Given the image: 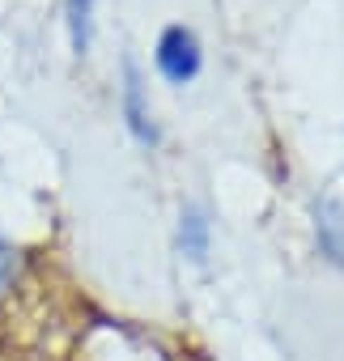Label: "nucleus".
Returning a JSON list of instances; mask_svg holds the SVG:
<instances>
[{"instance_id": "nucleus-1", "label": "nucleus", "mask_w": 344, "mask_h": 361, "mask_svg": "<svg viewBox=\"0 0 344 361\" xmlns=\"http://www.w3.org/2000/svg\"><path fill=\"white\" fill-rule=\"evenodd\" d=\"M157 73L170 85H188L200 73V43L188 26H170L157 39Z\"/></svg>"}, {"instance_id": "nucleus-2", "label": "nucleus", "mask_w": 344, "mask_h": 361, "mask_svg": "<svg viewBox=\"0 0 344 361\" xmlns=\"http://www.w3.org/2000/svg\"><path fill=\"white\" fill-rule=\"evenodd\" d=\"M123 119H128V128H132V136L140 145H157V123H153V111H149L136 60H123Z\"/></svg>"}, {"instance_id": "nucleus-3", "label": "nucleus", "mask_w": 344, "mask_h": 361, "mask_svg": "<svg viewBox=\"0 0 344 361\" xmlns=\"http://www.w3.org/2000/svg\"><path fill=\"white\" fill-rule=\"evenodd\" d=\"M314 234H319V251L336 268H344V213H340L336 200H319L314 204Z\"/></svg>"}, {"instance_id": "nucleus-5", "label": "nucleus", "mask_w": 344, "mask_h": 361, "mask_svg": "<svg viewBox=\"0 0 344 361\" xmlns=\"http://www.w3.org/2000/svg\"><path fill=\"white\" fill-rule=\"evenodd\" d=\"M68 35H73V51L85 56L94 39V0H68Z\"/></svg>"}, {"instance_id": "nucleus-4", "label": "nucleus", "mask_w": 344, "mask_h": 361, "mask_svg": "<svg viewBox=\"0 0 344 361\" xmlns=\"http://www.w3.org/2000/svg\"><path fill=\"white\" fill-rule=\"evenodd\" d=\"M179 247H183L188 259L204 264V255H209V221H204L200 209H183L179 213Z\"/></svg>"}]
</instances>
